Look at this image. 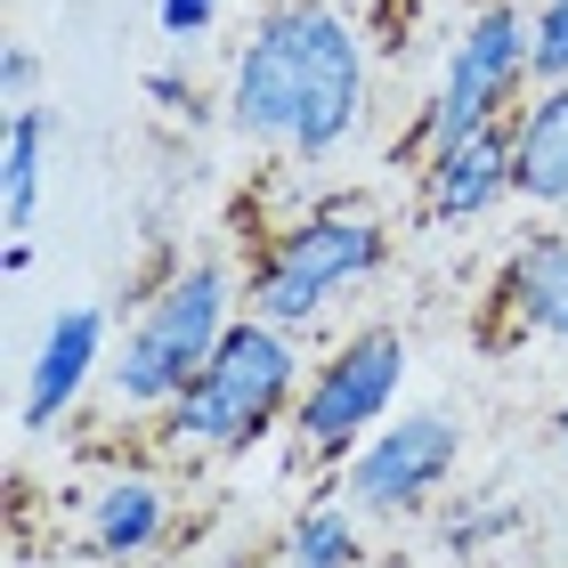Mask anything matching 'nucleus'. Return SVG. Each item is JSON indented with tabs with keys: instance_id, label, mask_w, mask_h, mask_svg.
<instances>
[{
	"instance_id": "aec40b11",
	"label": "nucleus",
	"mask_w": 568,
	"mask_h": 568,
	"mask_svg": "<svg viewBox=\"0 0 568 568\" xmlns=\"http://www.w3.org/2000/svg\"><path fill=\"white\" fill-rule=\"evenodd\" d=\"M552 463L568 471V398H560V415H552Z\"/></svg>"
},
{
	"instance_id": "9b49d317",
	"label": "nucleus",
	"mask_w": 568,
	"mask_h": 568,
	"mask_svg": "<svg viewBox=\"0 0 568 568\" xmlns=\"http://www.w3.org/2000/svg\"><path fill=\"white\" fill-rule=\"evenodd\" d=\"M163 536H171V487L154 471H114V479L90 487V504H82V552L90 560H106V568L146 560Z\"/></svg>"
},
{
	"instance_id": "f8f14e48",
	"label": "nucleus",
	"mask_w": 568,
	"mask_h": 568,
	"mask_svg": "<svg viewBox=\"0 0 568 568\" xmlns=\"http://www.w3.org/2000/svg\"><path fill=\"white\" fill-rule=\"evenodd\" d=\"M511 195L545 220H568V82H536L511 114Z\"/></svg>"
},
{
	"instance_id": "0eeeda50",
	"label": "nucleus",
	"mask_w": 568,
	"mask_h": 568,
	"mask_svg": "<svg viewBox=\"0 0 568 568\" xmlns=\"http://www.w3.org/2000/svg\"><path fill=\"white\" fill-rule=\"evenodd\" d=\"M455 463H463V423L447 406H415V415H390L342 455V487L333 496L357 520H415V511L447 496Z\"/></svg>"
},
{
	"instance_id": "7ed1b4c3",
	"label": "nucleus",
	"mask_w": 568,
	"mask_h": 568,
	"mask_svg": "<svg viewBox=\"0 0 568 568\" xmlns=\"http://www.w3.org/2000/svg\"><path fill=\"white\" fill-rule=\"evenodd\" d=\"M244 317V276L227 261H179L146 301H131L122 342L106 357V390L131 415H163L187 382L212 366V349L227 342V325Z\"/></svg>"
},
{
	"instance_id": "9d476101",
	"label": "nucleus",
	"mask_w": 568,
	"mask_h": 568,
	"mask_svg": "<svg viewBox=\"0 0 568 568\" xmlns=\"http://www.w3.org/2000/svg\"><path fill=\"white\" fill-rule=\"evenodd\" d=\"M415 171H423V212L430 220H447V227L487 220L511 195V122H487V131H471V139L430 146Z\"/></svg>"
},
{
	"instance_id": "dca6fc26",
	"label": "nucleus",
	"mask_w": 568,
	"mask_h": 568,
	"mask_svg": "<svg viewBox=\"0 0 568 568\" xmlns=\"http://www.w3.org/2000/svg\"><path fill=\"white\" fill-rule=\"evenodd\" d=\"M536 82H568V0H536Z\"/></svg>"
},
{
	"instance_id": "f03ea898",
	"label": "nucleus",
	"mask_w": 568,
	"mask_h": 568,
	"mask_svg": "<svg viewBox=\"0 0 568 568\" xmlns=\"http://www.w3.org/2000/svg\"><path fill=\"white\" fill-rule=\"evenodd\" d=\"M301 333H284L268 317H244L227 325V342L212 349V366H203L187 390H179L163 415V447L187 455V463H227V455H252L268 430L293 423L301 406Z\"/></svg>"
},
{
	"instance_id": "20e7f679",
	"label": "nucleus",
	"mask_w": 568,
	"mask_h": 568,
	"mask_svg": "<svg viewBox=\"0 0 568 568\" xmlns=\"http://www.w3.org/2000/svg\"><path fill=\"white\" fill-rule=\"evenodd\" d=\"M382 261H390V227L366 203H317V212L261 236V252L244 268V308L284 333H308L342 293L382 276Z\"/></svg>"
},
{
	"instance_id": "6ab92c4d",
	"label": "nucleus",
	"mask_w": 568,
	"mask_h": 568,
	"mask_svg": "<svg viewBox=\"0 0 568 568\" xmlns=\"http://www.w3.org/2000/svg\"><path fill=\"white\" fill-rule=\"evenodd\" d=\"M146 98H154L163 114H187V106H195V82H187V73H171V65H154V73H146Z\"/></svg>"
},
{
	"instance_id": "423d86ee",
	"label": "nucleus",
	"mask_w": 568,
	"mask_h": 568,
	"mask_svg": "<svg viewBox=\"0 0 568 568\" xmlns=\"http://www.w3.org/2000/svg\"><path fill=\"white\" fill-rule=\"evenodd\" d=\"M398 390H406V333L398 325H349L301 382V406H293V438L308 463H342L366 430H382L398 415Z\"/></svg>"
},
{
	"instance_id": "4468645a",
	"label": "nucleus",
	"mask_w": 568,
	"mask_h": 568,
	"mask_svg": "<svg viewBox=\"0 0 568 568\" xmlns=\"http://www.w3.org/2000/svg\"><path fill=\"white\" fill-rule=\"evenodd\" d=\"M41 171H49V114L41 106H9V122H0V220H9V236L33 227Z\"/></svg>"
},
{
	"instance_id": "f3484780",
	"label": "nucleus",
	"mask_w": 568,
	"mask_h": 568,
	"mask_svg": "<svg viewBox=\"0 0 568 568\" xmlns=\"http://www.w3.org/2000/svg\"><path fill=\"white\" fill-rule=\"evenodd\" d=\"M154 24H163L171 41H195L220 24V0H154Z\"/></svg>"
},
{
	"instance_id": "a211bd4d",
	"label": "nucleus",
	"mask_w": 568,
	"mask_h": 568,
	"mask_svg": "<svg viewBox=\"0 0 568 568\" xmlns=\"http://www.w3.org/2000/svg\"><path fill=\"white\" fill-rule=\"evenodd\" d=\"M33 82H41V58L24 41H9L0 49V98H9V106H33Z\"/></svg>"
},
{
	"instance_id": "1a4fd4ad",
	"label": "nucleus",
	"mask_w": 568,
	"mask_h": 568,
	"mask_svg": "<svg viewBox=\"0 0 568 568\" xmlns=\"http://www.w3.org/2000/svg\"><path fill=\"white\" fill-rule=\"evenodd\" d=\"M106 357H114V317L98 301L82 308H58L41 333V349H33V366H24V398H17V430L24 438H49L73 406H82V390L98 374H106Z\"/></svg>"
},
{
	"instance_id": "2eb2a0df",
	"label": "nucleus",
	"mask_w": 568,
	"mask_h": 568,
	"mask_svg": "<svg viewBox=\"0 0 568 568\" xmlns=\"http://www.w3.org/2000/svg\"><path fill=\"white\" fill-rule=\"evenodd\" d=\"M511 528H520V504L511 496H471V504H455L447 520H438V552L447 560H487Z\"/></svg>"
},
{
	"instance_id": "6e6552de",
	"label": "nucleus",
	"mask_w": 568,
	"mask_h": 568,
	"mask_svg": "<svg viewBox=\"0 0 568 568\" xmlns=\"http://www.w3.org/2000/svg\"><path fill=\"white\" fill-rule=\"evenodd\" d=\"M487 342L568 349V227H528L487 284Z\"/></svg>"
},
{
	"instance_id": "39448f33",
	"label": "nucleus",
	"mask_w": 568,
	"mask_h": 568,
	"mask_svg": "<svg viewBox=\"0 0 568 568\" xmlns=\"http://www.w3.org/2000/svg\"><path fill=\"white\" fill-rule=\"evenodd\" d=\"M528 90H536V17L511 9V0H487V9L447 41V73H438L430 106L415 114V131H406L398 154L423 163V154L447 146V139H471L487 122H511L528 106Z\"/></svg>"
},
{
	"instance_id": "ddd939ff",
	"label": "nucleus",
	"mask_w": 568,
	"mask_h": 568,
	"mask_svg": "<svg viewBox=\"0 0 568 568\" xmlns=\"http://www.w3.org/2000/svg\"><path fill=\"white\" fill-rule=\"evenodd\" d=\"M276 568H374L366 552V520L342 504V496H317L301 504L276 536Z\"/></svg>"
},
{
	"instance_id": "f257e3e1",
	"label": "nucleus",
	"mask_w": 568,
	"mask_h": 568,
	"mask_svg": "<svg viewBox=\"0 0 568 568\" xmlns=\"http://www.w3.org/2000/svg\"><path fill=\"white\" fill-rule=\"evenodd\" d=\"M374 114L366 33L333 0H268L227 65V131L317 171Z\"/></svg>"
}]
</instances>
